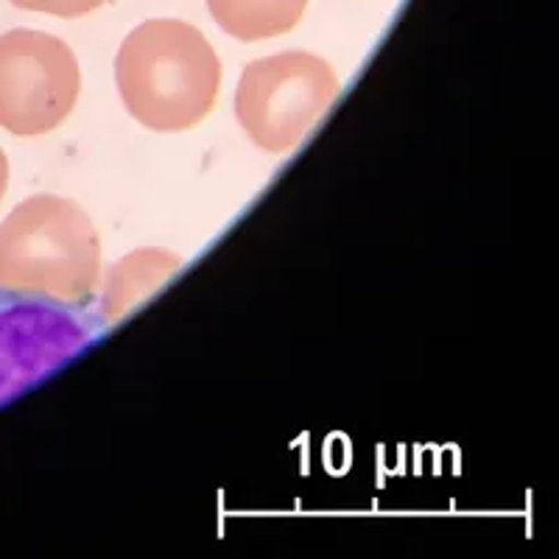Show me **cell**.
Listing matches in <instances>:
<instances>
[{
	"label": "cell",
	"mask_w": 559,
	"mask_h": 559,
	"mask_svg": "<svg viewBox=\"0 0 559 559\" xmlns=\"http://www.w3.org/2000/svg\"><path fill=\"white\" fill-rule=\"evenodd\" d=\"M7 188H9V159L7 154H3V148H0V199H3Z\"/></svg>",
	"instance_id": "9c48e42d"
},
{
	"label": "cell",
	"mask_w": 559,
	"mask_h": 559,
	"mask_svg": "<svg viewBox=\"0 0 559 559\" xmlns=\"http://www.w3.org/2000/svg\"><path fill=\"white\" fill-rule=\"evenodd\" d=\"M115 82L134 121L154 132H185L216 107L222 62L199 28L148 20L123 39Z\"/></svg>",
	"instance_id": "6da1fadb"
},
{
	"label": "cell",
	"mask_w": 559,
	"mask_h": 559,
	"mask_svg": "<svg viewBox=\"0 0 559 559\" xmlns=\"http://www.w3.org/2000/svg\"><path fill=\"white\" fill-rule=\"evenodd\" d=\"M338 96V76L308 51L274 53L243 68L236 115L247 138L263 152H292Z\"/></svg>",
	"instance_id": "3957f363"
},
{
	"label": "cell",
	"mask_w": 559,
	"mask_h": 559,
	"mask_svg": "<svg viewBox=\"0 0 559 559\" xmlns=\"http://www.w3.org/2000/svg\"><path fill=\"white\" fill-rule=\"evenodd\" d=\"M207 9L229 37L258 43L294 32L308 0H207Z\"/></svg>",
	"instance_id": "52a82bcc"
},
{
	"label": "cell",
	"mask_w": 559,
	"mask_h": 559,
	"mask_svg": "<svg viewBox=\"0 0 559 559\" xmlns=\"http://www.w3.org/2000/svg\"><path fill=\"white\" fill-rule=\"evenodd\" d=\"M14 7L28 9V12H45L53 17H84L96 12L109 0H12Z\"/></svg>",
	"instance_id": "ba28073f"
},
{
	"label": "cell",
	"mask_w": 559,
	"mask_h": 559,
	"mask_svg": "<svg viewBox=\"0 0 559 559\" xmlns=\"http://www.w3.org/2000/svg\"><path fill=\"white\" fill-rule=\"evenodd\" d=\"M182 269V258L163 249H140L127 254L107 272L102 288L104 324L121 322L129 311L143 306L157 288H163Z\"/></svg>",
	"instance_id": "8992f818"
},
{
	"label": "cell",
	"mask_w": 559,
	"mask_h": 559,
	"mask_svg": "<svg viewBox=\"0 0 559 559\" xmlns=\"http://www.w3.org/2000/svg\"><path fill=\"white\" fill-rule=\"evenodd\" d=\"M102 277V238L76 202L32 197L0 224V288L93 302Z\"/></svg>",
	"instance_id": "7a4b0ae2"
},
{
	"label": "cell",
	"mask_w": 559,
	"mask_h": 559,
	"mask_svg": "<svg viewBox=\"0 0 559 559\" xmlns=\"http://www.w3.org/2000/svg\"><path fill=\"white\" fill-rule=\"evenodd\" d=\"M82 90L76 53L64 39L32 28L0 37V127L17 138L51 132Z\"/></svg>",
	"instance_id": "5b68a950"
},
{
	"label": "cell",
	"mask_w": 559,
	"mask_h": 559,
	"mask_svg": "<svg viewBox=\"0 0 559 559\" xmlns=\"http://www.w3.org/2000/svg\"><path fill=\"white\" fill-rule=\"evenodd\" d=\"M102 331V311L90 302L0 288V406L73 361Z\"/></svg>",
	"instance_id": "277c9868"
}]
</instances>
